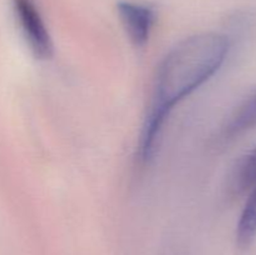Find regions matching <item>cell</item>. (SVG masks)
<instances>
[{
  "label": "cell",
  "mask_w": 256,
  "mask_h": 255,
  "mask_svg": "<svg viewBox=\"0 0 256 255\" xmlns=\"http://www.w3.org/2000/svg\"><path fill=\"white\" fill-rule=\"evenodd\" d=\"M256 126V92L246 98L232 112L222 130L224 140L234 139Z\"/></svg>",
  "instance_id": "4"
},
{
  "label": "cell",
  "mask_w": 256,
  "mask_h": 255,
  "mask_svg": "<svg viewBox=\"0 0 256 255\" xmlns=\"http://www.w3.org/2000/svg\"><path fill=\"white\" fill-rule=\"evenodd\" d=\"M230 42L219 32L186 38L164 56L156 70L152 104L139 142V159L149 162L166 118L182 100L216 74L229 54Z\"/></svg>",
  "instance_id": "1"
},
{
  "label": "cell",
  "mask_w": 256,
  "mask_h": 255,
  "mask_svg": "<svg viewBox=\"0 0 256 255\" xmlns=\"http://www.w3.org/2000/svg\"><path fill=\"white\" fill-rule=\"evenodd\" d=\"M118 14L130 42L135 46H144L154 26V10L139 2H120L118 4Z\"/></svg>",
  "instance_id": "3"
},
{
  "label": "cell",
  "mask_w": 256,
  "mask_h": 255,
  "mask_svg": "<svg viewBox=\"0 0 256 255\" xmlns=\"http://www.w3.org/2000/svg\"><path fill=\"white\" fill-rule=\"evenodd\" d=\"M256 186V146L239 162L230 180V189L234 194L252 192Z\"/></svg>",
  "instance_id": "5"
},
{
  "label": "cell",
  "mask_w": 256,
  "mask_h": 255,
  "mask_svg": "<svg viewBox=\"0 0 256 255\" xmlns=\"http://www.w3.org/2000/svg\"><path fill=\"white\" fill-rule=\"evenodd\" d=\"M12 5L22 35L34 56L40 60L50 59L54 54V44L35 2L32 0H12Z\"/></svg>",
  "instance_id": "2"
},
{
  "label": "cell",
  "mask_w": 256,
  "mask_h": 255,
  "mask_svg": "<svg viewBox=\"0 0 256 255\" xmlns=\"http://www.w3.org/2000/svg\"><path fill=\"white\" fill-rule=\"evenodd\" d=\"M256 239V186L250 192L236 226V244L246 249Z\"/></svg>",
  "instance_id": "6"
}]
</instances>
